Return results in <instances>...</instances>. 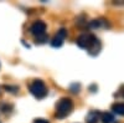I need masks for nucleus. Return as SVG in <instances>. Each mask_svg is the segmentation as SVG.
<instances>
[{
    "label": "nucleus",
    "mask_w": 124,
    "mask_h": 123,
    "mask_svg": "<svg viewBox=\"0 0 124 123\" xmlns=\"http://www.w3.org/2000/svg\"><path fill=\"white\" fill-rule=\"evenodd\" d=\"M66 37H67V31L65 29H61L60 31H57L55 37L52 39L51 45H52L54 47H60V46H62V44H63V41H65Z\"/></svg>",
    "instance_id": "39448f33"
},
{
    "label": "nucleus",
    "mask_w": 124,
    "mask_h": 123,
    "mask_svg": "<svg viewBox=\"0 0 124 123\" xmlns=\"http://www.w3.org/2000/svg\"><path fill=\"white\" fill-rule=\"evenodd\" d=\"M30 92L37 99H42L47 96V87L45 86V83L41 80H35L30 85Z\"/></svg>",
    "instance_id": "20e7f679"
},
{
    "label": "nucleus",
    "mask_w": 124,
    "mask_h": 123,
    "mask_svg": "<svg viewBox=\"0 0 124 123\" xmlns=\"http://www.w3.org/2000/svg\"><path fill=\"white\" fill-rule=\"evenodd\" d=\"M77 45L81 49H86L91 55H97L101 51V41L92 34H82L77 39Z\"/></svg>",
    "instance_id": "f257e3e1"
},
{
    "label": "nucleus",
    "mask_w": 124,
    "mask_h": 123,
    "mask_svg": "<svg viewBox=\"0 0 124 123\" xmlns=\"http://www.w3.org/2000/svg\"><path fill=\"white\" fill-rule=\"evenodd\" d=\"M101 121L103 123H113L114 117H113L110 113H108V112H104V113H101Z\"/></svg>",
    "instance_id": "6e6552de"
},
{
    "label": "nucleus",
    "mask_w": 124,
    "mask_h": 123,
    "mask_svg": "<svg viewBox=\"0 0 124 123\" xmlns=\"http://www.w3.org/2000/svg\"><path fill=\"white\" fill-rule=\"evenodd\" d=\"M72 109H73V102H72V99L67 98V97L61 98L56 105V117L65 118L71 113Z\"/></svg>",
    "instance_id": "7ed1b4c3"
},
{
    "label": "nucleus",
    "mask_w": 124,
    "mask_h": 123,
    "mask_svg": "<svg viewBox=\"0 0 124 123\" xmlns=\"http://www.w3.org/2000/svg\"><path fill=\"white\" fill-rule=\"evenodd\" d=\"M34 123H48V122H47L46 119H44V118H37Z\"/></svg>",
    "instance_id": "1a4fd4ad"
},
{
    "label": "nucleus",
    "mask_w": 124,
    "mask_h": 123,
    "mask_svg": "<svg viewBox=\"0 0 124 123\" xmlns=\"http://www.w3.org/2000/svg\"><path fill=\"white\" fill-rule=\"evenodd\" d=\"M46 29H47L46 24H45L44 21H41V20H37V21H35L32 25H31L30 31H31V34L35 36L36 42H39V44H44L45 41H47Z\"/></svg>",
    "instance_id": "f03ea898"
},
{
    "label": "nucleus",
    "mask_w": 124,
    "mask_h": 123,
    "mask_svg": "<svg viewBox=\"0 0 124 123\" xmlns=\"http://www.w3.org/2000/svg\"><path fill=\"white\" fill-rule=\"evenodd\" d=\"M86 121L88 123H98V121H101V113L97 112V111H92L87 115Z\"/></svg>",
    "instance_id": "423d86ee"
},
{
    "label": "nucleus",
    "mask_w": 124,
    "mask_h": 123,
    "mask_svg": "<svg viewBox=\"0 0 124 123\" xmlns=\"http://www.w3.org/2000/svg\"><path fill=\"white\" fill-rule=\"evenodd\" d=\"M112 111L114 112L116 115H119V116H124V103H114L112 106Z\"/></svg>",
    "instance_id": "0eeeda50"
}]
</instances>
